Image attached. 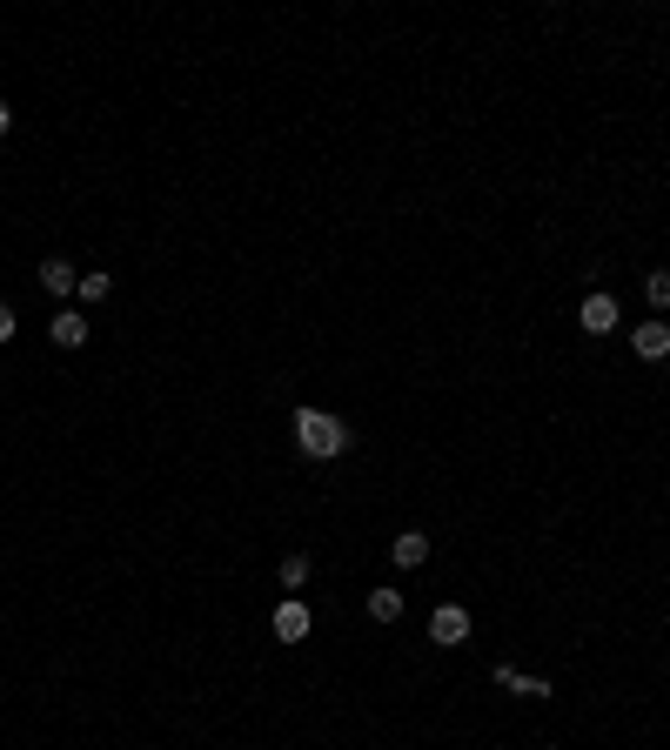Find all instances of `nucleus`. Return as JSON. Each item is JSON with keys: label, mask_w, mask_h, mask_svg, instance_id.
Wrapping results in <instances>:
<instances>
[{"label": "nucleus", "mask_w": 670, "mask_h": 750, "mask_svg": "<svg viewBox=\"0 0 670 750\" xmlns=\"http://www.w3.org/2000/svg\"><path fill=\"white\" fill-rule=\"evenodd\" d=\"M295 442H302V456L329 463V456H342V449H349V429H342L329 409H295Z\"/></svg>", "instance_id": "nucleus-1"}, {"label": "nucleus", "mask_w": 670, "mask_h": 750, "mask_svg": "<svg viewBox=\"0 0 670 750\" xmlns=\"http://www.w3.org/2000/svg\"><path fill=\"white\" fill-rule=\"evenodd\" d=\"M429 643H443V650L469 643V610H463V603H436V617H429Z\"/></svg>", "instance_id": "nucleus-2"}, {"label": "nucleus", "mask_w": 670, "mask_h": 750, "mask_svg": "<svg viewBox=\"0 0 670 750\" xmlns=\"http://www.w3.org/2000/svg\"><path fill=\"white\" fill-rule=\"evenodd\" d=\"M630 349L644 355V362H664V355H670V322H637Z\"/></svg>", "instance_id": "nucleus-3"}, {"label": "nucleus", "mask_w": 670, "mask_h": 750, "mask_svg": "<svg viewBox=\"0 0 670 750\" xmlns=\"http://www.w3.org/2000/svg\"><path fill=\"white\" fill-rule=\"evenodd\" d=\"M389 556H396V570H423V563H429V536L423 530H402L396 543H389Z\"/></svg>", "instance_id": "nucleus-4"}, {"label": "nucleus", "mask_w": 670, "mask_h": 750, "mask_svg": "<svg viewBox=\"0 0 670 750\" xmlns=\"http://www.w3.org/2000/svg\"><path fill=\"white\" fill-rule=\"evenodd\" d=\"M47 335H54V349H81V342H88V315L61 309L54 322H47Z\"/></svg>", "instance_id": "nucleus-5"}, {"label": "nucleus", "mask_w": 670, "mask_h": 750, "mask_svg": "<svg viewBox=\"0 0 670 750\" xmlns=\"http://www.w3.org/2000/svg\"><path fill=\"white\" fill-rule=\"evenodd\" d=\"M309 610H302V603H275V637H282V643H302V637H309Z\"/></svg>", "instance_id": "nucleus-6"}, {"label": "nucleus", "mask_w": 670, "mask_h": 750, "mask_svg": "<svg viewBox=\"0 0 670 750\" xmlns=\"http://www.w3.org/2000/svg\"><path fill=\"white\" fill-rule=\"evenodd\" d=\"M577 322L590 335H610V329H617V302H610V295H590V302L577 309Z\"/></svg>", "instance_id": "nucleus-7"}, {"label": "nucleus", "mask_w": 670, "mask_h": 750, "mask_svg": "<svg viewBox=\"0 0 670 750\" xmlns=\"http://www.w3.org/2000/svg\"><path fill=\"white\" fill-rule=\"evenodd\" d=\"M496 690H516V697H550V684H543V677H523L516 663H496Z\"/></svg>", "instance_id": "nucleus-8"}, {"label": "nucleus", "mask_w": 670, "mask_h": 750, "mask_svg": "<svg viewBox=\"0 0 670 750\" xmlns=\"http://www.w3.org/2000/svg\"><path fill=\"white\" fill-rule=\"evenodd\" d=\"M41 288L47 295H67V288H81V268H67L61 255H54V262H41Z\"/></svg>", "instance_id": "nucleus-9"}, {"label": "nucleus", "mask_w": 670, "mask_h": 750, "mask_svg": "<svg viewBox=\"0 0 670 750\" xmlns=\"http://www.w3.org/2000/svg\"><path fill=\"white\" fill-rule=\"evenodd\" d=\"M369 617H376V623H396V617H402V590H369Z\"/></svg>", "instance_id": "nucleus-10"}, {"label": "nucleus", "mask_w": 670, "mask_h": 750, "mask_svg": "<svg viewBox=\"0 0 670 750\" xmlns=\"http://www.w3.org/2000/svg\"><path fill=\"white\" fill-rule=\"evenodd\" d=\"M108 295H114V275L88 268V275H81V302H108Z\"/></svg>", "instance_id": "nucleus-11"}, {"label": "nucleus", "mask_w": 670, "mask_h": 750, "mask_svg": "<svg viewBox=\"0 0 670 750\" xmlns=\"http://www.w3.org/2000/svg\"><path fill=\"white\" fill-rule=\"evenodd\" d=\"M644 295H650V309L664 315L670 309V268H650V282H644Z\"/></svg>", "instance_id": "nucleus-12"}, {"label": "nucleus", "mask_w": 670, "mask_h": 750, "mask_svg": "<svg viewBox=\"0 0 670 750\" xmlns=\"http://www.w3.org/2000/svg\"><path fill=\"white\" fill-rule=\"evenodd\" d=\"M309 583V556H282V590H302Z\"/></svg>", "instance_id": "nucleus-13"}, {"label": "nucleus", "mask_w": 670, "mask_h": 750, "mask_svg": "<svg viewBox=\"0 0 670 750\" xmlns=\"http://www.w3.org/2000/svg\"><path fill=\"white\" fill-rule=\"evenodd\" d=\"M0 342H14V309L0 302Z\"/></svg>", "instance_id": "nucleus-14"}, {"label": "nucleus", "mask_w": 670, "mask_h": 750, "mask_svg": "<svg viewBox=\"0 0 670 750\" xmlns=\"http://www.w3.org/2000/svg\"><path fill=\"white\" fill-rule=\"evenodd\" d=\"M7 128H14V108H7V101H0V141H7Z\"/></svg>", "instance_id": "nucleus-15"}]
</instances>
